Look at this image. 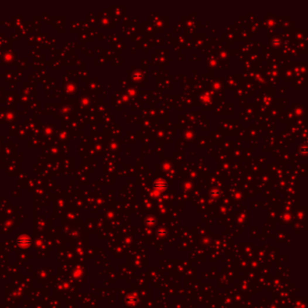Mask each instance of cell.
I'll use <instances>...</instances> for the list:
<instances>
[{
  "instance_id": "obj_1",
  "label": "cell",
  "mask_w": 308,
  "mask_h": 308,
  "mask_svg": "<svg viewBox=\"0 0 308 308\" xmlns=\"http://www.w3.org/2000/svg\"><path fill=\"white\" fill-rule=\"evenodd\" d=\"M17 242L22 248H26L27 246H29V244L31 243V239L27 236H21L18 239Z\"/></svg>"
}]
</instances>
